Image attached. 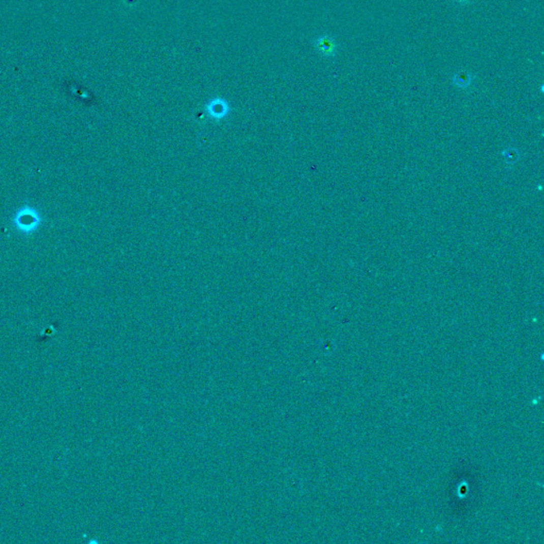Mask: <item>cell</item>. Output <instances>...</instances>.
I'll use <instances>...</instances> for the list:
<instances>
[{
    "label": "cell",
    "mask_w": 544,
    "mask_h": 544,
    "mask_svg": "<svg viewBox=\"0 0 544 544\" xmlns=\"http://www.w3.org/2000/svg\"><path fill=\"white\" fill-rule=\"evenodd\" d=\"M315 45L317 47V49L319 50V52L324 56H334L336 53L337 43L334 38L328 37V35H322V37H319L316 40Z\"/></svg>",
    "instance_id": "cell-1"
},
{
    "label": "cell",
    "mask_w": 544,
    "mask_h": 544,
    "mask_svg": "<svg viewBox=\"0 0 544 544\" xmlns=\"http://www.w3.org/2000/svg\"><path fill=\"white\" fill-rule=\"evenodd\" d=\"M452 81H453L454 85H456L457 87L466 88V87H469L471 85L472 81H473V77H472L471 73L468 72V70L461 69V70H459V72H457L456 74H454V76L452 78Z\"/></svg>",
    "instance_id": "cell-2"
},
{
    "label": "cell",
    "mask_w": 544,
    "mask_h": 544,
    "mask_svg": "<svg viewBox=\"0 0 544 544\" xmlns=\"http://www.w3.org/2000/svg\"><path fill=\"white\" fill-rule=\"evenodd\" d=\"M455 3H457L458 5H467L469 3V0H454Z\"/></svg>",
    "instance_id": "cell-3"
}]
</instances>
